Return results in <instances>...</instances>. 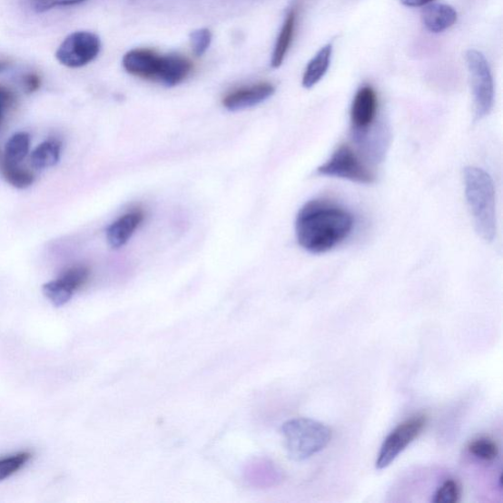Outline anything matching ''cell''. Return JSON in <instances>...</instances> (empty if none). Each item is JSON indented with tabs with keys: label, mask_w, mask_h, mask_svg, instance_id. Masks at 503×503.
<instances>
[{
	"label": "cell",
	"mask_w": 503,
	"mask_h": 503,
	"mask_svg": "<svg viewBox=\"0 0 503 503\" xmlns=\"http://www.w3.org/2000/svg\"><path fill=\"white\" fill-rule=\"evenodd\" d=\"M353 226L352 214L338 203L312 200L297 214V242L309 253H327L349 238Z\"/></svg>",
	"instance_id": "6da1fadb"
},
{
	"label": "cell",
	"mask_w": 503,
	"mask_h": 503,
	"mask_svg": "<svg viewBox=\"0 0 503 503\" xmlns=\"http://www.w3.org/2000/svg\"><path fill=\"white\" fill-rule=\"evenodd\" d=\"M465 197L475 230L487 242L497 234L496 190L493 178L482 169L467 166L464 170Z\"/></svg>",
	"instance_id": "7a4b0ae2"
},
{
	"label": "cell",
	"mask_w": 503,
	"mask_h": 503,
	"mask_svg": "<svg viewBox=\"0 0 503 503\" xmlns=\"http://www.w3.org/2000/svg\"><path fill=\"white\" fill-rule=\"evenodd\" d=\"M285 447L294 461H304L325 449L331 439V429L309 418H296L281 427Z\"/></svg>",
	"instance_id": "3957f363"
},
{
	"label": "cell",
	"mask_w": 503,
	"mask_h": 503,
	"mask_svg": "<svg viewBox=\"0 0 503 503\" xmlns=\"http://www.w3.org/2000/svg\"><path fill=\"white\" fill-rule=\"evenodd\" d=\"M466 63L472 84L475 115L478 121H481L492 112L494 106L495 85L492 71L485 55L476 50L466 53Z\"/></svg>",
	"instance_id": "277c9868"
},
{
	"label": "cell",
	"mask_w": 503,
	"mask_h": 503,
	"mask_svg": "<svg viewBox=\"0 0 503 503\" xmlns=\"http://www.w3.org/2000/svg\"><path fill=\"white\" fill-rule=\"evenodd\" d=\"M317 173L321 176L340 178L359 184H372L375 182L373 172L349 145H341L338 148L330 159L319 167Z\"/></svg>",
	"instance_id": "5b68a950"
},
{
	"label": "cell",
	"mask_w": 503,
	"mask_h": 503,
	"mask_svg": "<svg viewBox=\"0 0 503 503\" xmlns=\"http://www.w3.org/2000/svg\"><path fill=\"white\" fill-rule=\"evenodd\" d=\"M427 423V416L416 415L395 428L382 443L376 462L377 469H385L397 459L422 434Z\"/></svg>",
	"instance_id": "8992f818"
},
{
	"label": "cell",
	"mask_w": 503,
	"mask_h": 503,
	"mask_svg": "<svg viewBox=\"0 0 503 503\" xmlns=\"http://www.w3.org/2000/svg\"><path fill=\"white\" fill-rule=\"evenodd\" d=\"M101 46L97 35L86 31L75 32L59 45L55 56L59 64L69 68H79L94 61Z\"/></svg>",
	"instance_id": "52a82bcc"
},
{
	"label": "cell",
	"mask_w": 503,
	"mask_h": 503,
	"mask_svg": "<svg viewBox=\"0 0 503 503\" xmlns=\"http://www.w3.org/2000/svg\"><path fill=\"white\" fill-rule=\"evenodd\" d=\"M379 109L378 95L372 86L358 90L353 99L350 119L355 136L364 138L376 122Z\"/></svg>",
	"instance_id": "ba28073f"
},
{
	"label": "cell",
	"mask_w": 503,
	"mask_h": 503,
	"mask_svg": "<svg viewBox=\"0 0 503 503\" xmlns=\"http://www.w3.org/2000/svg\"><path fill=\"white\" fill-rule=\"evenodd\" d=\"M163 56L150 50H132L123 61L128 74L157 82L162 69Z\"/></svg>",
	"instance_id": "9c48e42d"
},
{
	"label": "cell",
	"mask_w": 503,
	"mask_h": 503,
	"mask_svg": "<svg viewBox=\"0 0 503 503\" xmlns=\"http://www.w3.org/2000/svg\"><path fill=\"white\" fill-rule=\"evenodd\" d=\"M275 88L270 83L239 89L223 99V105L231 112L243 111L267 101L274 94Z\"/></svg>",
	"instance_id": "30bf717a"
},
{
	"label": "cell",
	"mask_w": 503,
	"mask_h": 503,
	"mask_svg": "<svg viewBox=\"0 0 503 503\" xmlns=\"http://www.w3.org/2000/svg\"><path fill=\"white\" fill-rule=\"evenodd\" d=\"M143 220V213L141 211H134L123 215L107 229V242L113 249L122 248L134 234Z\"/></svg>",
	"instance_id": "8fae6325"
},
{
	"label": "cell",
	"mask_w": 503,
	"mask_h": 503,
	"mask_svg": "<svg viewBox=\"0 0 503 503\" xmlns=\"http://www.w3.org/2000/svg\"><path fill=\"white\" fill-rule=\"evenodd\" d=\"M192 70V64L187 58L171 54L163 56L159 83L166 87H174L183 82Z\"/></svg>",
	"instance_id": "7c38bea8"
},
{
	"label": "cell",
	"mask_w": 503,
	"mask_h": 503,
	"mask_svg": "<svg viewBox=\"0 0 503 503\" xmlns=\"http://www.w3.org/2000/svg\"><path fill=\"white\" fill-rule=\"evenodd\" d=\"M296 24L297 9L293 7L287 14L277 43H275L271 62L272 68H280L289 54L295 35Z\"/></svg>",
	"instance_id": "4fadbf2b"
},
{
	"label": "cell",
	"mask_w": 503,
	"mask_h": 503,
	"mask_svg": "<svg viewBox=\"0 0 503 503\" xmlns=\"http://www.w3.org/2000/svg\"><path fill=\"white\" fill-rule=\"evenodd\" d=\"M423 23L432 33H441L452 27L458 21V12L448 5H433L423 11Z\"/></svg>",
	"instance_id": "5bb4252c"
},
{
	"label": "cell",
	"mask_w": 503,
	"mask_h": 503,
	"mask_svg": "<svg viewBox=\"0 0 503 503\" xmlns=\"http://www.w3.org/2000/svg\"><path fill=\"white\" fill-rule=\"evenodd\" d=\"M332 50V44H326L308 64L302 79V85L305 89L315 87L325 77L330 65Z\"/></svg>",
	"instance_id": "9a60e30c"
},
{
	"label": "cell",
	"mask_w": 503,
	"mask_h": 503,
	"mask_svg": "<svg viewBox=\"0 0 503 503\" xmlns=\"http://www.w3.org/2000/svg\"><path fill=\"white\" fill-rule=\"evenodd\" d=\"M246 480L256 488H269L279 480V473L273 464L266 459H255L247 464Z\"/></svg>",
	"instance_id": "2e32d148"
},
{
	"label": "cell",
	"mask_w": 503,
	"mask_h": 503,
	"mask_svg": "<svg viewBox=\"0 0 503 503\" xmlns=\"http://www.w3.org/2000/svg\"><path fill=\"white\" fill-rule=\"evenodd\" d=\"M62 143L49 140L41 143L31 154V163L35 170L54 166L61 159Z\"/></svg>",
	"instance_id": "e0dca14e"
},
{
	"label": "cell",
	"mask_w": 503,
	"mask_h": 503,
	"mask_svg": "<svg viewBox=\"0 0 503 503\" xmlns=\"http://www.w3.org/2000/svg\"><path fill=\"white\" fill-rule=\"evenodd\" d=\"M31 139L26 132H19V133L12 136L5 145L4 160L19 164L27 157L30 151Z\"/></svg>",
	"instance_id": "ac0fdd59"
},
{
	"label": "cell",
	"mask_w": 503,
	"mask_h": 503,
	"mask_svg": "<svg viewBox=\"0 0 503 503\" xmlns=\"http://www.w3.org/2000/svg\"><path fill=\"white\" fill-rule=\"evenodd\" d=\"M75 290L62 278L45 283L43 286L44 295L55 307H63L74 297Z\"/></svg>",
	"instance_id": "d6986e66"
},
{
	"label": "cell",
	"mask_w": 503,
	"mask_h": 503,
	"mask_svg": "<svg viewBox=\"0 0 503 503\" xmlns=\"http://www.w3.org/2000/svg\"><path fill=\"white\" fill-rule=\"evenodd\" d=\"M2 172L5 181L17 189H26L35 182L34 174L22 169L19 164L11 163L5 160L2 161Z\"/></svg>",
	"instance_id": "ffe728a7"
},
{
	"label": "cell",
	"mask_w": 503,
	"mask_h": 503,
	"mask_svg": "<svg viewBox=\"0 0 503 503\" xmlns=\"http://www.w3.org/2000/svg\"><path fill=\"white\" fill-rule=\"evenodd\" d=\"M32 459L33 453L30 451H21L0 459V482L18 473Z\"/></svg>",
	"instance_id": "44dd1931"
},
{
	"label": "cell",
	"mask_w": 503,
	"mask_h": 503,
	"mask_svg": "<svg viewBox=\"0 0 503 503\" xmlns=\"http://www.w3.org/2000/svg\"><path fill=\"white\" fill-rule=\"evenodd\" d=\"M468 450L475 458L485 461H492L498 458V447L493 439L480 438L470 442Z\"/></svg>",
	"instance_id": "7402d4cb"
},
{
	"label": "cell",
	"mask_w": 503,
	"mask_h": 503,
	"mask_svg": "<svg viewBox=\"0 0 503 503\" xmlns=\"http://www.w3.org/2000/svg\"><path fill=\"white\" fill-rule=\"evenodd\" d=\"M461 497V488L458 481H446L439 487L434 496L435 503H455L459 501Z\"/></svg>",
	"instance_id": "603a6c76"
},
{
	"label": "cell",
	"mask_w": 503,
	"mask_h": 503,
	"mask_svg": "<svg viewBox=\"0 0 503 503\" xmlns=\"http://www.w3.org/2000/svg\"><path fill=\"white\" fill-rule=\"evenodd\" d=\"M212 33L209 29H199L190 34L192 50L197 56L206 54L212 43Z\"/></svg>",
	"instance_id": "cb8c5ba5"
},
{
	"label": "cell",
	"mask_w": 503,
	"mask_h": 503,
	"mask_svg": "<svg viewBox=\"0 0 503 503\" xmlns=\"http://www.w3.org/2000/svg\"><path fill=\"white\" fill-rule=\"evenodd\" d=\"M85 0H33V8L37 12H45L54 7L74 5Z\"/></svg>",
	"instance_id": "d4e9b609"
},
{
	"label": "cell",
	"mask_w": 503,
	"mask_h": 503,
	"mask_svg": "<svg viewBox=\"0 0 503 503\" xmlns=\"http://www.w3.org/2000/svg\"><path fill=\"white\" fill-rule=\"evenodd\" d=\"M15 104V97L8 90L0 87V122L9 107Z\"/></svg>",
	"instance_id": "484cf974"
},
{
	"label": "cell",
	"mask_w": 503,
	"mask_h": 503,
	"mask_svg": "<svg viewBox=\"0 0 503 503\" xmlns=\"http://www.w3.org/2000/svg\"><path fill=\"white\" fill-rule=\"evenodd\" d=\"M24 87H25L28 93H35L41 87V78L35 74H28L24 77Z\"/></svg>",
	"instance_id": "4316f807"
},
{
	"label": "cell",
	"mask_w": 503,
	"mask_h": 503,
	"mask_svg": "<svg viewBox=\"0 0 503 503\" xmlns=\"http://www.w3.org/2000/svg\"><path fill=\"white\" fill-rule=\"evenodd\" d=\"M400 2L407 7H423L432 3L433 0H400Z\"/></svg>",
	"instance_id": "83f0119b"
},
{
	"label": "cell",
	"mask_w": 503,
	"mask_h": 503,
	"mask_svg": "<svg viewBox=\"0 0 503 503\" xmlns=\"http://www.w3.org/2000/svg\"><path fill=\"white\" fill-rule=\"evenodd\" d=\"M10 66V63L6 59H0V74Z\"/></svg>",
	"instance_id": "f1b7e54d"
}]
</instances>
